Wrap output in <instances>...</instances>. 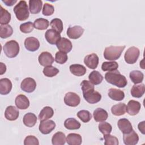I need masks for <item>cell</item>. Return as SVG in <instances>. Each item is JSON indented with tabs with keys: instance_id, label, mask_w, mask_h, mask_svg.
<instances>
[{
	"instance_id": "277c9868",
	"label": "cell",
	"mask_w": 145,
	"mask_h": 145,
	"mask_svg": "<svg viewBox=\"0 0 145 145\" xmlns=\"http://www.w3.org/2000/svg\"><path fill=\"white\" fill-rule=\"evenodd\" d=\"M125 48V46H110L106 47L104 52V58L109 61L118 59Z\"/></svg>"
},
{
	"instance_id": "f35d334b",
	"label": "cell",
	"mask_w": 145,
	"mask_h": 145,
	"mask_svg": "<svg viewBox=\"0 0 145 145\" xmlns=\"http://www.w3.org/2000/svg\"><path fill=\"white\" fill-rule=\"evenodd\" d=\"M42 72L45 76L51 78L56 76L59 72V70L56 67L50 65L45 67Z\"/></svg>"
},
{
	"instance_id": "4fadbf2b",
	"label": "cell",
	"mask_w": 145,
	"mask_h": 145,
	"mask_svg": "<svg viewBox=\"0 0 145 145\" xmlns=\"http://www.w3.org/2000/svg\"><path fill=\"white\" fill-rule=\"evenodd\" d=\"M99 57L95 53H91L84 57V63L89 69H95L99 63Z\"/></svg>"
},
{
	"instance_id": "681fc988",
	"label": "cell",
	"mask_w": 145,
	"mask_h": 145,
	"mask_svg": "<svg viewBox=\"0 0 145 145\" xmlns=\"http://www.w3.org/2000/svg\"><path fill=\"white\" fill-rule=\"evenodd\" d=\"M2 2L6 4V6H11L14 4H15L16 2H17L16 0H2Z\"/></svg>"
},
{
	"instance_id": "ffe728a7",
	"label": "cell",
	"mask_w": 145,
	"mask_h": 145,
	"mask_svg": "<svg viewBox=\"0 0 145 145\" xmlns=\"http://www.w3.org/2000/svg\"><path fill=\"white\" fill-rule=\"evenodd\" d=\"M117 126L123 134L130 133L133 129L131 122L126 118H121L118 121Z\"/></svg>"
},
{
	"instance_id": "f1b7e54d",
	"label": "cell",
	"mask_w": 145,
	"mask_h": 145,
	"mask_svg": "<svg viewBox=\"0 0 145 145\" xmlns=\"http://www.w3.org/2000/svg\"><path fill=\"white\" fill-rule=\"evenodd\" d=\"M23 122L26 126L29 127H33L37 122V117L33 113H27L24 116Z\"/></svg>"
},
{
	"instance_id": "7dc6e473",
	"label": "cell",
	"mask_w": 145,
	"mask_h": 145,
	"mask_svg": "<svg viewBox=\"0 0 145 145\" xmlns=\"http://www.w3.org/2000/svg\"><path fill=\"white\" fill-rule=\"evenodd\" d=\"M24 145H39V142L38 139L33 135H28L24 140Z\"/></svg>"
},
{
	"instance_id": "e575fe53",
	"label": "cell",
	"mask_w": 145,
	"mask_h": 145,
	"mask_svg": "<svg viewBox=\"0 0 145 145\" xmlns=\"http://www.w3.org/2000/svg\"><path fill=\"white\" fill-rule=\"evenodd\" d=\"M13 33V29L9 24L1 25L0 26V36L2 39H6L10 37Z\"/></svg>"
},
{
	"instance_id": "8d00e7d4",
	"label": "cell",
	"mask_w": 145,
	"mask_h": 145,
	"mask_svg": "<svg viewBox=\"0 0 145 145\" xmlns=\"http://www.w3.org/2000/svg\"><path fill=\"white\" fill-rule=\"evenodd\" d=\"M0 7H1L0 23L1 25L7 24L11 20V14L7 10L3 8L2 6H1Z\"/></svg>"
},
{
	"instance_id": "3957f363",
	"label": "cell",
	"mask_w": 145,
	"mask_h": 145,
	"mask_svg": "<svg viewBox=\"0 0 145 145\" xmlns=\"http://www.w3.org/2000/svg\"><path fill=\"white\" fill-rule=\"evenodd\" d=\"M13 10L17 19L19 21H24L29 16L28 7L25 1H20L15 6Z\"/></svg>"
},
{
	"instance_id": "1f68e13d",
	"label": "cell",
	"mask_w": 145,
	"mask_h": 145,
	"mask_svg": "<svg viewBox=\"0 0 145 145\" xmlns=\"http://www.w3.org/2000/svg\"><path fill=\"white\" fill-rule=\"evenodd\" d=\"M66 142V137L63 133L58 131L55 133L52 138V143L53 145H63Z\"/></svg>"
},
{
	"instance_id": "ee69618b",
	"label": "cell",
	"mask_w": 145,
	"mask_h": 145,
	"mask_svg": "<svg viewBox=\"0 0 145 145\" xmlns=\"http://www.w3.org/2000/svg\"><path fill=\"white\" fill-rule=\"evenodd\" d=\"M104 139L105 140L104 144L105 145H118L119 143L118 138L113 135H110V134L104 135Z\"/></svg>"
},
{
	"instance_id": "5bb4252c",
	"label": "cell",
	"mask_w": 145,
	"mask_h": 145,
	"mask_svg": "<svg viewBox=\"0 0 145 145\" xmlns=\"http://www.w3.org/2000/svg\"><path fill=\"white\" fill-rule=\"evenodd\" d=\"M57 48L61 52L65 53L70 52L72 48L71 42L65 37H61L59 41L56 44Z\"/></svg>"
},
{
	"instance_id": "603a6c76",
	"label": "cell",
	"mask_w": 145,
	"mask_h": 145,
	"mask_svg": "<svg viewBox=\"0 0 145 145\" xmlns=\"http://www.w3.org/2000/svg\"><path fill=\"white\" fill-rule=\"evenodd\" d=\"M94 120L96 122L105 121L107 120L108 114L107 112L103 108H98L96 109L93 113Z\"/></svg>"
},
{
	"instance_id": "484cf974",
	"label": "cell",
	"mask_w": 145,
	"mask_h": 145,
	"mask_svg": "<svg viewBox=\"0 0 145 145\" xmlns=\"http://www.w3.org/2000/svg\"><path fill=\"white\" fill-rule=\"evenodd\" d=\"M70 72L74 75L80 76L84 75L86 72V68L80 64H73L70 66Z\"/></svg>"
},
{
	"instance_id": "cb8c5ba5",
	"label": "cell",
	"mask_w": 145,
	"mask_h": 145,
	"mask_svg": "<svg viewBox=\"0 0 145 145\" xmlns=\"http://www.w3.org/2000/svg\"><path fill=\"white\" fill-rule=\"evenodd\" d=\"M145 91V86L143 83L139 84H134L131 89V94L133 97L136 98L141 97Z\"/></svg>"
},
{
	"instance_id": "30bf717a",
	"label": "cell",
	"mask_w": 145,
	"mask_h": 145,
	"mask_svg": "<svg viewBox=\"0 0 145 145\" xmlns=\"http://www.w3.org/2000/svg\"><path fill=\"white\" fill-rule=\"evenodd\" d=\"M45 37L48 43L54 45L57 43L61 39V35L59 32L53 29H48L45 33Z\"/></svg>"
},
{
	"instance_id": "f546056e",
	"label": "cell",
	"mask_w": 145,
	"mask_h": 145,
	"mask_svg": "<svg viewBox=\"0 0 145 145\" xmlns=\"http://www.w3.org/2000/svg\"><path fill=\"white\" fill-rule=\"evenodd\" d=\"M111 112L113 115L116 116L123 115L126 112V105L123 103L116 104L112 107Z\"/></svg>"
},
{
	"instance_id": "9a60e30c",
	"label": "cell",
	"mask_w": 145,
	"mask_h": 145,
	"mask_svg": "<svg viewBox=\"0 0 145 145\" xmlns=\"http://www.w3.org/2000/svg\"><path fill=\"white\" fill-rule=\"evenodd\" d=\"M84 29L79 25H75L70 27L67 30V35L70 39H79L83 33Z\"/></svg>"
},
{
	"instance_id": "44dd1931",
	"label": "cell",
	"mask_w": 145,
	"mask_h": 145,
	"mask_svg": "<svg viewBox=\"0 0 145 145\" xmlns=\"http://www.w3.org/2000/svg\"><path fill=\"white\" fill-rule=\"evenodd\" d=\"M12 89V83L8 78L0 79V93L1 95L8 94Z\"/></svg>"
},
{
	"instance_id": "60d3db41",
	"label": "cell",
	"mask_w": 145,
	"mask_h": 145,
	"mask_svg": "<svg viewBox=\"0 0 145 145\" xmlns=\"http://www.w3.org/2000/svg\"><path fill=\"white\" fill-rule=\"evenodd\" d=\"M50 26L52 29L56 30L59 33L63 31V23L62 21L59 18H54L52 19L50 23Z\"/></svg>"
},
{
	"instance_id": "d6a6232c",
	"label": "cell",
	"mask_w": 145,
	"mask_h": 145,
	"mask_svg": "<svg viewBox=\"0 0 145 145\" xmlns=\"http://www.w3.org/2000/svg\"><path fill=\"white\" fill-rule=\"evenodd\" d=\"M80 126V122L74 118H69L64 122V126L68 130H77Z\"/></svg>"
},
{
	"instance_id": "d4e9b609",
	"label": "cell",
	"mask_w": 145,
	"mask_h": 145,
	"mask_svg": "<svg viewBox=\"0 0 145 145\" xmlns=\"http://www.w3.org/2000/svg\"><path fill=\"white\" fill-rule=\"evenodd\" d=\"M66 141L69 145H80L82 144V138L79 134L70 133L67 135Z\"/></svg>"
},
{
	"instance_id": "6da1fadb",
	"label": "cell",
	"mask_w": 145,
	"mask_h": 145,
	"mask_svg": "<svg viewBox=\"0 0 145 145\" xmlns=\"http://www.w3.org/2000/svg\"><path fill=\"white\" fill-rule=\"evenodd\" d=\"M84 99L89 104H95L101 99V94L95 90L94 86L89 81L83 80L80 83Z\"/></svg>"
},
{
	"instance_id": "e0dca14e",
	"label": "cell",
	"mask_w": 145,
	"mask_h": 145,
	"mask_svg": "<svg viewBox=\"0 0 145 145\" xmlns=\"http://www.w3.org/2000/svg\"><path fill=\"white\" fill-rule=\"evenodd\" d=\"M140 108L141 105L139 101L131 100L127 103L126 112L130 116H135L139 113Z\"/></svg>"
},
{
	"instance_id": "52a82bcc",
	"label": "cell",
	"mask_w": 145,
	"mask_h": 145,
	"mask_svg": "<svg viewBox=\"0 0 145 145\" xmlns=\"http://www.w3.org/2000/svg\"><path fill=\"white\" fill-rule=\"evenodd\" d=\"M64 102L66 105L75 107L78 106L80 102V98L76 93L69 92L66 93L64 97Z\"/></svg>"
},
{
	"instance_id": "8fae6325",
	"label": "cell",
	"mask_w": 145,
	"mask_h": 145,
	"mask_svg": "<svg viewBox=\"0 0 145 145\" xmlns=\"http://www.w3.org/2000/svg\"><path fill=\"white\" fill-rule=\"evenodd\" d=\"M24 46L27 50L30 52H35L40 47V42L39 40L34 37H29L24 40Z\"/></svg>"
},
{
	"instance_id": "f6af8a7d",
	"label": "cell",
	"mask_w": 145,
	"mask_h": 145,
	"mask_svg": "<svg viewBox=\"0 0 145 145\" xmlns=\"http://www.w3.org/2000/svg\"><path fill=\"white\" fill-rule=\"evenodd\" d=\"M34 28V25L31 22H27L22 23L20 25V30L24 33H30L33 31Z\"/></svg>"
},
{
	"instance_id": "4316f807",
	"label": "cell",
	"mask_w": 145,
	"mask_h": 145,
	"mask_svg": "<svg viewBox=\"0 0 145 145\" xmlns=\"http://www.w3.org/2000/svg\"><path fill=\"white\" fill-rule=\"evenodd\" d=\"M54 110L52 108L46 106L44 107L40 111L39 115V119L40 121L48 120L53 117Z\"/></svg>"
},
{
	"instance_id": "74e56055",
	"label": "cell",
	"mask_w": 145,
	"mask_h": 145,
	"mask_svg": "<svg viewBox=\"0 0 145 145\" xmlns=\"http://www.w3.org/2000/svg\"><path fill=\"white\" fill-rule=\"evenodd\" d=\"M118 67V64L115 61L104 62L101 65V69L104 71H112L117 69Z\"/></svg>"
},
{
	"instance_id": "bcb514c9",
	"label": "cell",
	"mask_w": 145,
	"mask_h": 145,
	"mask_svg": "<svg viewBox=\"0 0 145 145\" xmlns=\"http://www.w3.org/2000/svg\"><path fill=\"white\" fill-rule=\"evenodd\" d=\"M54 12V6L49 3H45L42 8V14L45 16L52 15Z\"/></svg>"
},
{
	"instance_id": "9c48e42d",
	"label": "cell",
	"mask_w": 145,
	"mask_h": 145,
	"mask_svg": "<svg viewBox=\"0 0 145 145\" xmlns=\"http://www.w3.org/2000/svg\"><path fill=\"white\" fill-rule=\"evenodd\" d=\"M56 127L55 122L51 120L41 121L39 125V130L43 134H48L51 133Z\"/></svg>"
},
{
	"instance_id": "836d02e7",
	"label": "cell",
	"mask_w": 145,
	"mask_h": 145,
	"mask_svg": "<svg viewBox=\"0 0 145 145\" xmlns=\"http://www.w3.org/2000/svg\"><path fill=\"white\" fill-rule=\"evenodd\" d=\"M129 76L131 82L135 84L142 83L144 78V75L143 72L139 70L131 71L130 72Z\"/></svg>"
},
{
	"instance_id": "b9f144b4",
	"label": "cell",
	"mask_w": 145,
	"mask_h": 145,
	"mask_svg": "<svg viewBox=\"0 0 145 145\" xmlns=\"http://www.w3.org/2000/svg\"><path fill=\"white\" fill-rule=\"evenodd\" d=\"M78 117L84 123L89 122L92 118V115L88 110H82L77 113Z\"/></svg>"
},
{
	"instance_id": "ab89813d",
	"label": "cell",
	"mask_w": 145,
	"mask_h": 145,
	"mask_svg": "<svg viewBox=\"0 0 145 145\" xmlns=\"http://www.w3.org/2000/svg\"><path fill=\"white\" fill-rule=\"evenodd\" d=\"M98 127L99 131L104 135L109 134L112 130V127L111 125L105 121H102V122H100L98 125Z\"/></svg>"
},
{
	"instance_id": "7bdbcfd3",
	"label": "cell",
	"mask_w": 145,
	"mask_h": 145,
	"mask_svg": "<svg viewBox=\"0 0 145 145\" xmlns=\"http://www.w3.org/2000/svg\"><path fill=\"white\" fill-rule=\"evenodd\" d=\"M68 59L67 55L66 53L61 52V51H58L56 53L55 55V61L59 63V64H63L65 63Z\"/></svg>"
},
{
	"instance_id": "2e32d148",
	"label": "cell",
	"mask_w": 145,
	"mask_h": 145,
	"mask_svg": "<svg viewBox=\"0 0 145 145\" xmlns=\"http://www.w3.org/2000/svg\"><path fill=\"white\" fill-rule=\"evenodd\" d=\"M123 140L126 145H135L138 142L139 137L137 133L133 130L129 133L123 134Z\"/></svg>"
},
{
	"instance_id": "f907efd6",
	"label": "cell",
	"mask_w": 145,
	"mask_h": 145,
	"mask_svg": "<svg viewBox=\"0 0 145 145\" xmlns=\"http://www.w3.org/2000/svg\"><path fill=\"white\" fill-rule=\"evenodd\" d=\"M0 75H3L6 71V66L2 62L0 63Z\"/></svg>"
},
{
	"instance_id": "7c38bea8",
	"label": "cell",
	"mask_w": 145,
	"mask_h": 145,
	"mask_svg": "<svg viewBox=\"0 0 145 145\" xmlns=\"http://www.w3.org/2000/svg\"><path fill=\"white\" fill-rule=\"evenodd\" d=\"M38 61L40 65L46 67L52 65L54 61V58L49 52H43L39 55Z\"/></svg>"
},
{
	"instance_id": "7402d4cb",
	"label": "cell",
	"mask_w": 145,
	"mask_h": 145,
	"mask_svg": "<svg viewBox=\"0 0 145 145\" xmlns=\"http://www.w3.org/2000/svg\"><path fill=\"white\" fill-rule=\"evenodd\" d=\"M108 95L111 99L115 101L122 100L125 97V93L123 91L113 88H110L108 90Z\"/></svg>"
},
{
	"instance_id": "7a4b0ae2",
	"label": "cell",
	"mask_w": 145,
	"mask_h": 145,
	"mask_svg": "<svg viewBox=\"0 0 145 145\" xmlns=\"http://www.w3.org/2000/svg\"><path fill=\"white\" fill-rule=\"evenodd\" d=\"M104 78L108 83L119 88H124L127 84L126 77L117 70L108 71L105 74Z\"/></svg>"
},
{
	"instance_id": "ac0fdd59",
	"label": "cell",
	"mask_w": 145,
	"mask_h": 145,
	"mask_svg": "<svg viewBox=\"0 0 145 145\" xmlns=\"http://www.w3.org/2000/svg\"><path fill=\"white\" fill-rule=\"evenodd\" d=\"M19 115V111L18 108L14 106H8L6 108L5 112V118L9 121L16 120Z\"/></svg>"
},
{
	"instance_id": "83f0119b",
	"label": "cell",
	"mask_w": 145,
	"mask_h": 145,
	"mask_svg": "<svg viewBox=\"0 0 145 145\" xmlns=\"http://www.w3.org/2000/svg\"><path fill=\"white\" fill-rule=\"evenodd\" d=\"M42 6V1L41 0H29V7L31 13L36 14L40 12Z\"/></svg>"
},
{
	"instance_id": "8992f818",
	"label": "cell",
	"mask_w": 145,
	"mask_h": 145,
	"mask_svg": "<svg viewBox=\"0 0 145 145\" xmlns=\"http://www.w3.org/2000/svg\"><path fill=\"white\" fill-rule=\"evenodd\" d=\"M139 54L140 51L138 48L135 46L130 47L125 53V61L128 64H134L137 62Z\"/></svg>"
},
{
	"instance_id": "ba28073f",
	"label": "cell",
	"mask_w": 145,
	"mask_h": 145,
	"mask_svg": "<svg viewBox=\"0 0 145 145\" xmlns=\"http://www.w3.org/2000/svg\"><path fill=\"white\" fill-rule=\"evenodd\" d=\"M20 88L24 92L28 93L32 92L36 88V82L32 78H26L22 81Z\"/></svg>"
},
{
	"instance_id": "d590c367",
	"label": "cell",
	"mask_w": 145,
	"mask_h": 145,
	"mask_svg": "<svg viewBox=\"0 0 145 145\" xmlns=\"http://www.w3.org/2000/svg\"><path fill=\"white\" fill-rule=\"evenodd\" d=\"M34 28L39 30H45L49 25V22L44 18H38L33 23Z\"/></svg>"
},
{
	"instance_id": "c3c4849f",
	"label": "cell",
	"mask_w": 145,
	"mask_h": 145,
	"mask_svg": "<svg viewBox=\"0 0 145 145\" xmlns=\"http://www.w3.org/2000/svg\"><path fill=\"white\" fill-rule=\"evenodd\" d=\"M144 122L145 121H143L140 123H139L138 125V127L139 130L143 134H144L145 132H144Z\"/></svg>"
},
{
	"instance_id": "5b68a950",
	"label": "cell",
	"mask_w": 145,
	"mask_h": 145,
	"mask_svg": "<svg viewBox=\"0 0 145 145\" xmlns=\"http://www.w3.org/2000/svg\"><path fill=\"white\" fill-rule=\"evenodd\" d=\"M19 45L15 40H10L5 43L3 46V52L8 58H14L19 53Z\"/></svg>"
},
{
	"instance_id": "4dcf8cb0",
	"label": "cell",
	"mask_w": 145,
	"mask_h": 145,
	"mask_svg": "<svg viewBox=\"0 0 145 145\" xmlns=\"http://www.w3.org/2000/svg\"><path fill=\"white\" fill-rule=\"evenodd\" d=\"M89 81L93 85H97L101 83L103 80V75L98 71L93 70L89 74L88 76Z\"/></svg>"
},
{
	"instance_id": "d6986e66",
	"label": "cell",
	"mask_w": 145,
	"mask_h": 145,
	"mask_svg": "<svg viewBox=\"0 0 145 145\" xmlns=\"http://www.w3.org/2000/svg\"><path fill=\"white\" fill-rule=\"evenodd\" d=\"M15 104L16 107L20 109H26L29 106V101L27 96L20 94L17 96L15 100Z\"/></svg>"
}]
</instances>
